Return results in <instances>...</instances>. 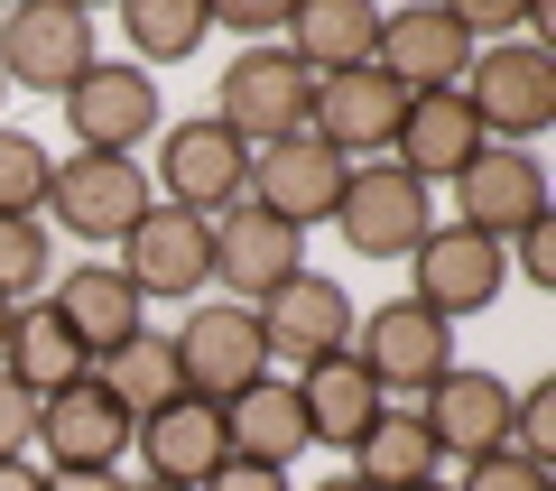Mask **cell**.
Here are the masks:
<instances>
[{
	"instance_id": "74e56055",
	"label": "cell",
	"mask_w": 556,
	"mask_h": 491,
	"mask_svg": "<svg viewBox=\"0 0 556 491\" xmlns=\"http://www.w3.org/2000/svg\"><path fill=\"white\" fill-rule=\"evenodd\" d=\"M0 491H47V473L28 454H0Z\"/></svg>"
},
{
	"instance_id": "83f0119b",
	"label": "cell",
	"mask_w": 556,
	"mask_h": 491,
	"mask_svg": "<svg viewBox=\"0 0 556 491\" xmlns=\"http://www.w3.org/2000/svg\"><path fill=\"white\" fill-rule=\"evenodd\" d=\"M445 454L427 445V427H417V408H380V427L353 445V482L362 491H417V482H437Z\"/></svg>"
},
{
	"instance_id": "603a6c76",
	"label": "cell",
	"mask_w": 556,
	"mask_h": 491,
	"mask_svg": "<svg viewBox=\"0 0 556 491\" xmlns=\"http://www.w3.org/2000/svg\"><path fill=\"white\" fill-rule=\"evenodd\" d=\"M288 56L306 75H353V65H380V10L371 0H298L288 10Z\"/></svg>"
},
{
	"instance_id": "4316f807",
	"label": "cell",
	"mask_w": 556,
	"mask_h": 491,
	"mask_svg": "<svg viewBox=\"0 0 556 491\" xmlns=\"http://www.w3.org/2000/svg\"><path fill=\"white\" fill-rule=\"evenodd\" d=\"M93 380L121 399V408H130V427H139L149 408L186 399V372H177V335H149V325H139V335L121 343V353H102V362H93Z\"/></svg>"
},
{
	"instance_id": "ba28073f",
	"label": "cell",
	"mask_w": 556,
	"mask_h": 491,
	"mask_svg": "<svg viewBox=\"0 0 556 491\" xmlns=\"http://www.w3.org/2000/svg\"><path fill=\"white\" fill-rule=\"evenodd\" d=\"M121 278L139 297H204L214 288V223L186 214V204H149L121 232Z\"/></svg>"
},
{
	"instance_id": "60d3db41",
	"label": "cell",
	"mask_w": 556,
	"mask_h": 491,
	"mask_svg": "<svg viewBox=\"0 0 556 491\" xmlns=\"http://www.w3.org/2000/svg\"><path fill=\"white\" fill-rule=\"evenodd\" d=\"M10 315H20V306H10V297H0V343H10Z\"/></svg>"
},
{
	"instance_id": "1f68e13d",
	"label": "cell",
	"mask_w": 556,
	"mask_h": 491,
	"mask_svg": "<svg viewBox=\"0 0 556 491\" xmlns=\"http://www.w3.org/2000/svg\"><path fill=\"white\" fill-rule=\"evenodd\" d=\"M519 464H547L556 454V380H538V390H510V445Z\"/></svg>"
},
{
	"instance_id": "6da1fadb",
	"label": "cell",
	"mask_w": 556,
	"mask_h": 491,
	"mask_svg": "<svg viewBox=\"0 0 556 491\" xmlns=\"http://www.w3.org/2000/svg\"><path fill=\"white\" fill-rule=\"evenodd\" d=\"M464 102H473L482 139L529 149V139L556 130V56H547V47H529V38L473 47V65H464Z\"/></svg>"
},
{
	"instance_id": "ffe728a7",
	"label": "cell",
	"mask_w": 556,
	"mask_h": 491,
	"mask_svg": "<svg viewBox=\"0 0 556 491\" xmlns=\"http://www.w3.org/2000/svg\"><path fill=\"white\" fill-rule=\"evenodd\" d=\"M399 112H408V84H390L380 65H353V75H325L316 84V121H306V130L353 167L362 149H390V139H399Z\"/></svg>"
},
{
	"instance_id": "ee69618b",
	"label": "cell",
	"mask_w": 556,
	"mask_h": 491,
	"mask_svg": "<svg viewBox=\"0 0 556 491\" xmlns=\"http://www.w3.org/2000/svg\"><path fill=\"white\" fill-rule=\"evenodd\" d=\"M0 102H10V75H0Z\"/></svg>"
},
{
	"instance_id": "8fae6325",
	"label": "cell",
	"mask_w": 556,
	"mask_h": 491,
	"mask_svg": "<svg viewBox=\"0 0 556 491\" xmlns=\"http://www.w3.org/2000/svg\"><path fill=\"white\" fill-rule=\"evenodd\" d=\"M149 204L159 196L139 177V158H93V149L56 158V186H47V214H56L65 232H84V241H121Z\"/></svg>"
},
{
	"instance_id": "7402d4cb",
	"label": "cell",
	"mask_w": 556,
	"mask_h": 491,
	"mask_svg": "<svg viewBox=\"0 0 556 491\" xmlns=\"http://www.w3.org/2000/svg\"><path fill=\"white\" fill-rule=\"evenodd\" d=\"M298 408H306V445H362L390 399H380V380L353 353H325L298 372Z\"/></svg>"
},
{
	"instance_id": "8992f818",
	"label": "cell",
	"mask_w": 556,
	"mask_h": 491,
	"mask_svg": "<svg viewBox=\"0 0 556 491\" xmlns=\"http://www.w3.org/2000/svg\"><path fill=\"white\" fill-rule=\"evenodd\" d=\"M408 278H417V306L455 325V315H482L510 288V260H501V241H482L473 223H427V241L408 251Z\"/></svg>"
},
{
	"instance_id": "484cf974",
	"label": "cell",
	"mask_w": 556,
	"mask_h": 491,
	"mask_svg": "<svg viewBox=\"0 0 556 491\" xmlns=\"http://www.w3.org/2000/svg\"><path fill=\"white\" fill-rule=\"evenodd\" d=\"M0 372H20L38 399H56L65 380L93 372V353L75 343V325L56 315V297H28L20 315H10V343H0Z\"/></svg>"
},
{
	"instance_id": "f35d334b",
	"label": "cell",
	"mask_w": 556,
	"mask_h": 491,
	"mask_svg": "<svg viewBox=\"0 0 556 491\" xmlns=\"http://www.w3.org/2000/svg\"><path fill=\"white\" fill-rule=\"evenodd\" d=\"M47 491H130L121 473H47Z\"/></svg>"
},
{
	"instance_id": "b9f144b4",
	"label": "cell",
	"mask_w": 556,
	"mask_h": 491,
	"mask_svg": "<svg viewBox=\"0 0 556 491\" xmlns=\"http://www.w3.org/2000/svg\"><path fill=\"white\" fill-rule=\"evenodd\" d=\"M316 491H362V482H353V473H343V482H316Z\"/></svg>"
},
{
	"instance_id": "5b68a950",
	"label": "cell",
	"mask_w": 556,
	"mask_h": 491,
	"mask_svg": "<svg viewBox=\"0 0 556 491\" xmlns=\"http://www.w3.org/2000/svg\"><path fill=\"white\" fill-rule=\"evenodd\" d=\"M177 372H186V399H241L251 380H269V343H260V315L214 297L177 325Z\"/></svg>"
},
{
	"instance_id": "d590c367",
	"label": "cell",
	"mask_w": 556,
	"mask_h": 491,
	"mask_svg": "<svg viewBox=\"0 0 556 491\" xmlns=\"http://www.w3.org/2000/svg\"><path fill=\"white\" fill-rule=\"evenodd\" d=\"M214 20L232 28L241 47H278V38H288V10H278V0H223Z\"/></svg>"
},
{
	"instance_id": "d6a6232c",
	"label": "cell",
	"mask_w": 556,
	"mask_h": 491,
	"mask_svg": "<svg viewBox=\"0 0 556 491\" xmlns=\"http://www.w3.org/2000/svg\"><path fill=\"white\" fill-rule=\"evenodd\" d=\"M455 491H556V482H547V464H519V454H473Z\"/></svg>"
},
{
	"instance_id": "8d00e7d4",
	"label": "cell",
	"mask_w": 556,
	"mask_h": 491,
	"mask_svg": "<svg viewBox=\"0 0 556 491\" xmlns=\"http://www.w3.org/2000/svg\"><path fill=\"white\" fill-rule=\"evenodd\" d=\"M195 491H288V473H278V464H241V454H223V464L204 473Z\"/></svg>"
},
{
	"instance_id": "277c9868",
	"label": "cell",
	"mask_w": 556,
	"mask_h": 491,
	"mask_svg": "<svg viewBox=\"0 0 556 491\" xmlns=\"http://www.w3.org/2000/svg\"><path fill=\"white\" fill-rule=\"evenodd\" d=\"M353 362L380 380V399H427L455 372V325L427 315L417 297H399V306H380V315L353 325Z\"/></svg>"
},
{
	"instance_id": "f1b7e54d",
	"label": "cell",
	"mask_w": 556,
	"mask_h": 491,
	"mask_svg": "<svg viewBox=\"0 0 556 491\" xmlns=\"http://www.w3.org/2000/svg\"><path fill=\"white\" fill-rule=\"evenodd\" d=\"M121 38H130V65H186L204 38H214V10L204 0H130L121 10Z\"/></svg>"
},
{
	"instance_id": "cb8c5ba5",
	"label": "cell",
	"mask_w": 556,
	"mask_h": 491,
	"mask_svg": "<svg viewBox=\"0 0 556 491\" xmlns=\"http://www.w3.org/2000/svg\"><path fill=\"white\" fill-rule=\"evenodd\" d=\"M56 315L75 325V343L84 353H121V343L149 325V297L121 278V260H84V269H65V288H56Z\"/></svg>"
},
{
	"instance_id": "7bdbcfd3",
	"label": "cell",
	"mask_w": 556,
	"mask_h": 491,
	"mask_svg": "<svg viewBox=\"0 0 556 491\" xmlns=\"http://www.w3.org/2000/svg\"><path fill=\"white\" fill-rule=\"evenodd\" d=\"M417 491H455V482H445V473H437V482H417Z\"/></svg>"
},
{
	"instance_id": "5bb4252c",
	"label": "cell",
	"mask_w": 556,
	"mask_h": 491,
	"mask_svg": "<svg viewBox=\"0 0 556 491\" xmlns=\"http://www.w3.org/2000/svg\"><path fill=\"white\" fill-rule=\"evenodd\" d=\"M38 445H47L56 473H121V454H130V408L84 372V380H65L56 399H38Z\"/></svg>"
},
{
	"instance_id": "4fadbf2b",
	"label": "cell",
	"mask_w": 556,
	"mask_h": 491,
	"mask_svg": "<svg viewBox=\"0 0 556 491\" xmlns=\"http://www.w3.org/2000/svg\"><path fill=\"white\" fill-rule=\"evenodd\" d=\"M473 65V28H464L455 0H408V10H380V75L408 84V93H437L464 84Z\"/></svg>"
},
{
	"instance_id": "e575fe53",
	"label": "cell",
	"mask_w": 556,
	"mask_h": 491,
	"mask_svg": "<svg viewBox=\"0 0 556 491\" xmlns=\"http://www.w3.org/2000/svg\"><path fill=\"white\" fill-rule=\"evenodd\" d=\"M38 445V390H28L20 372H0V454Z\"/></svg>"
},
{
	"instance_id": "4dcf8cb0",
	"label": "cell",
	"mask_w": 556,
	"mask_h": 491,
	"mask_svg": "<svg viewBox=\"0 0 556 491\" xmlns=\"http://www.w3.org/2000/svg\"><path fill=\"white\" fill-rule=\"evenodd\" d=\"M47 186H56V158L28 130H0V214H38Z\"/></svg>"
},
{
	"instance_id": "9a60e30c",
	"label": "cell",
	"mask_w": 556,
	"mask_h": 491,
	"mask_svg": "<svg viewBox=\"0 0 556 491\" xmlns=\"http://www.w3.org/2000/svg\"><path fill=\"white\" fill-rule=\"evenodd\" d=\"M343 167L334 149H325L316 130L278 139V149H251V204L260 214H278L288 232H306V223H334V196H343Z\"/></svg>"
},
{
	"instance_id": "7c38bea8",
	"label": "cell",
	"mask_w": 556,
	"mask_h": 491,
	"mask_svg": "<svg viewBox=\"0 0 556 491\" xmlns=\"http://www.w3.org/2000/svg\"><path fill=\"white\" fill-rule=\"evenodd\" d=\"M159 75H139V65H84V84L65 93V130H75V149L93 158H130L139 139L159 130Z\"/></svg>"
},
{
	"instance_id": "e0dca14e",
	"label": "cell",
	"mask_w": 556,
	"mask_h": 491,
	"mask_svg": "<svg viewBox=\"0 0 556 491\" xmlns=\"http://www.w3.org/2000/svg\"><path fill=\"white\" fill-rule=\"evenodd\" d=\"M390 167H408L417 186H455L464 167H473L492 139H482V121H473V102H464V84H437V93H408V112H399V139H390Z\"/></svg>"
},
{
	"instance_id": "3957f363",
	"label": "cell",
	"mask_w": 556,
	"mask_h": 491,
	"mask_svg": "<svg viewBox=\"0 0 556 491\" xmlns=\"http://www.w3.org/2000/svg\"><path fill=\"white\" fill-rule=\"evenodd\" d=\"M84 65H93V20H84L75 0H20L10 20H0V75L10 93H75Z\"/></svg>"
},
{
	"instance_id": "30bf717a",
	"label": "cell",
	"mask_w": 556,
	"mask_h": 491,
	"mask_svg": "<svg viewBox=\"0 0 556 491\" xmlns=\"http://www.w3.org/2000/svg\"><path fill=\"white\" fill-rule=\"evenodd\" d=\"M251 315H260V343H269V362H298V372H306V362H325V353H353V325H362L353 297H343L325 269H298L288 288L260 297Z\"/></svg>"
},
{
	"instance_id": "7a4b0ae2",
	"label": "cell",
	"mask_w": 556,
	"mask_h": 491,
	"mask_svg": "<svg viewBox=\"0 0 556 491\" xmlns=\"http://www.w3.org/2000/svg\"><path fill=\"white\" fill-rule=\"evenodd\" d=\"M214 121L241 139V149H278V139H298L316 121V75H306L288 47H241L223 65V102Z\"/></svg>"
},
{
	"instance_id": "9c48e42d",
	"label": "cell",
	"mask_w": 556,
	"mask_h": 491,
	"mask_svg": "<svg viewBox=\"0 0 556 491\" xmlns=\"http://www.w3.org/2000/svg\"><path fill=\"white\" fill-rule=\"evenodd\" d=\"M334 223H343V241H353L362 260H408L417 241H427V186L408 177V167H390V158H371V167H353L343 177V196H334Z\"/></svg>"
},
{
	"instance_id": "ab89813d",
	"label": "cell",
	"mask_w": 556,
	"mask_h": 491,
	"mask_svg": "<svg viewBox=\"0 0 556 491\" xmlns=\"http://www.w3.org/2000/svg\"><path fill=\"white\" fill-rule=\"evenodd\" d=\"M130 491H186V482H149V473H139V482H130Z\"/></svg>"
},
{
	"instance_id": "52a82bcc",
	"label": "cell",
	"mask_w": 556,
	"mask_h": 491,
	"mask_svg": "<svg viewBox=\"0 0 556 491\" xmlns=\"http://www.w3.org/2000/svg\"><path fill=\"white\" fill-rule=\"evenodd\" d=\"M251 196V149H241L232 130H223L214 112L204 121H177L159 149V204H186V214H232V204Z\"/></svg>"
},
{
	"instance_id": "44dd1931",
	"label": "cell",
	"mask_w": 556,
	"mask_h": 491,
	"mask_svg": "<svg viewBox=\"0 0 556 491\" xmlns=\"http://www.w3.org/2000/svg\"><path fill=\"white\" fill-rule=\"evenodd\" d=\"M130 454L149 464V482H186L195 491L204 473L223 464V408L214 399H167V408H149L130 427Z\"/></svg>"
},
{
	"instance_id": "f546056e",
	"label": "cell",
	"mask_w": 556,
	"mask_h": 491,
	"mask_svg": "<svg viewBox=\"0 0 556 491\" xmlns=\"http://www.w3.org/2000/svg\"><path fill=\"white\" fill-rule=\"evenodd\" d=\"M47 288V223L38 214H0V297L28 306Z\"/></svg>"
},
{
	"instance_id": "ac0fdd59",
	"label": "cell",
	"mask_w": 556,
	"mask_h": 491,
	"mask_svg": "<svg viewBox=\"0 0 556 491\" xmlns=\"http://www.w3.org/2000/svg\"><path fill=\"white\" fill-rule=\"evenodd\" d=\"M417 427H427V445L437 454H464V464H473V454H501L510 445V380L501 372H445L437 390L417 399Z\"/></svg>"
},
{
	"instance_id": "d4e9b609",
	"label": "cell",
	"mask_w": 556,
	"mask_h": 491,
	"mask_svg": "<svg viewBox=\"0 0 556 491\" xmlns=\"http://www.w3.org/2000/svg\"><path fill=\"white\" fill-rule=\"evenodd\" d=\"M223 454L241 464H298L306 454V408H298V380H251L241 399H223Z\"/></svg>"
},
{
	"instance_id": "836d02e7",
	"label": "cell",
	"mask_w": 556,
	"mask_h": 491,
	"mask_svg": "<svg viewBox=\"0 0 556 491\" xmlns=\"http://www.w3.org/2000/svg\"><path fill=\"white\" fill-rule=\"evenodd\" d=\"M501 260H510V269L529 278V288H556V223L538 214L529 232H510V241H501Z\"/></svg>"
},
{
	"instance_id": "d6986e66",
	"label": "cell",
	"mask_w": 556,
	"mask_h": 491,
	"mask_svg": "<svg viewBox=\"0 0 556 491\" xmlns=\"http://www.w3.org/2000/svg\"><path fill=\"white\" fill-rule=\"evenodd\" d=\"M455 204H464L455 223H473L482 241H510L547 214V167H538V149H482L455 177Z\"/></svg>"
},
{
	"instance_id": "2e32d148",
	"label": "cell",
	"mask_w": 556,
	"mask_h": 491,
	"mask_svg": "<svg viewBox=\"0 0 556 491\" xmlns=\"http://www.w3.org/2000/svg\"><path fill=\"white\" fill-rule=\"evenodd\" d=\"M298 269H306V232H288L278 214H260L251 196H241L232 214H214V278L232 288V306H260V297L288 288Z\"/></svg>"
}]
</instances>
